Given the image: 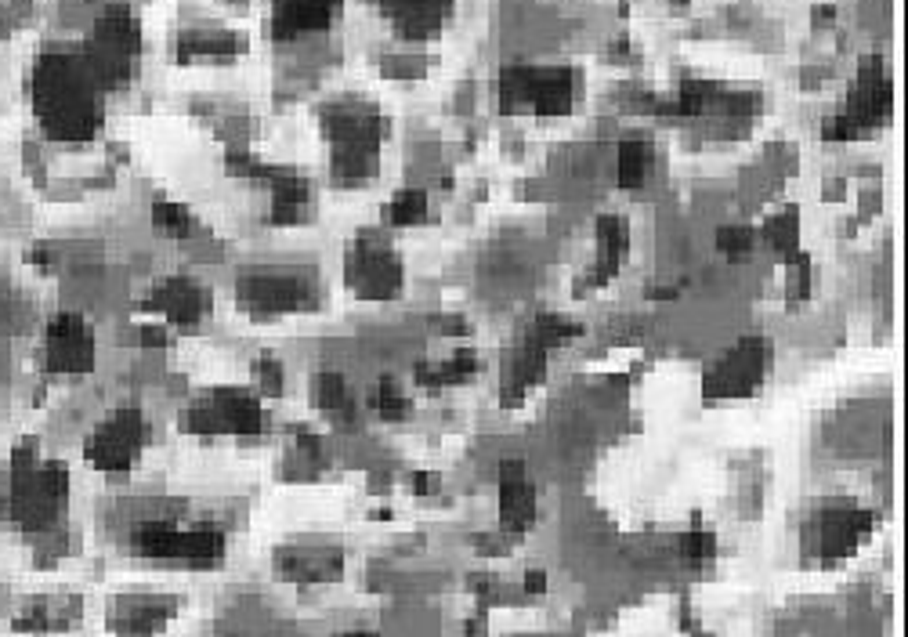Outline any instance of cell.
Segmentation results:
<instances>
[{
	"mask_svg": "<svg viewBox=\"0 0 908 637\" xmlns=\"http://www.w3.org/2000/svg\"><path fill=\"white\" fill-rule=\"evenodd\" d=\"M69 471L58 460H40L37 442L26 438L11 449L8 475L0 485V518L22 533H51L66 511Z\"/></svg>",
	"mask_w": 908,
	"mask_h": 637,
	"instance_id": "6da1fadb",
	"label": "cell"
},
{
	"mask_svg": "<svg viewBox=\"0 0 908 637\" xmlns=\"http://www.w3.org/2000/svg\"><path fill=\"white\" fill-rule=\"evenodd\" d=\"M95 73L87 58L44 55L37 62V109L51 138L87 142L102 124L95 98Z\"/></svg>",
	"mask_w": 908,
	"mask_h": 637,
	"instance_id": "7a4b0ae2",
	"label": "cell"
},
{
	"mask_svg": "<svg viewBox=\"0 0 908 637\" xmlns=\"http://www.w3.org/2000/svg\"><path fill=\"white\" fill-rule=\"evenodd\" d=\"M326 131L337 142L333 149V174L348 185H359V181L373 178L377 171V145L384 124L380 116L366 105L355 102H341L326 109Z\"/></svg>",
	"mask_w": 908,
	"mask_h": 637,
	"instance_id": "3957f363",
	"label": "cell"
},
{
	"mask_svg": "<svg viewBox=\"0 0 908 637\" xmlns=\"http://www.w3.org/2000/svg\"><path fill=\"white\" fill-rule=\"evenodd\" d=\"M134 554L156 561H181V565H218L225 554V536L207 525H178V518H149L131 536Z\"/></svg>",
	"mask_w": 908,
	"mask_h": 637,
	"instance_id": "277c9868",
	"label": "cell"
},
{
	"mask_svg": "<svg viewBox=\"0 0 908 637\" xmlns=\"http://www.w3.org/2000/svg\"><path fill=\"white\" fill-rule=\"evenodd\" d=\"M236 301L246 315L254 319H279V315L308 312L319 301L315 279L290 268H254L239 276Z\"/></svg>",
	"mask_w": 908,
	"mask_h": 637,
	"instance_id": "5b68a950",
	"label": "cell"
},
{
	"mask_svg": "<svg viewBox=\"0 0 908 637\" xmlns=\"http://www.w3.org/2000/svg\"><path fill=\"white\" fill-rule=\"evenodd\" d=\"M181 428L189 435H239L254 438L265 428V409L261 399L243 388H218L207 391L199 402H192L181 413Z\"/></svg>",
	"mask_w": 908,
	"mask_h": 637,
	"instance_id": "8992f818",
	"label": "cell"
},
{
	"mask_svg": "<svg viewBox=\"0 0 908 637\" xmlns=\"http://www.w3.org/2000/svg\"><path fill=\"white\" fill-rule=\"evenodd\" d=\"M344 276H348L351 290L366 301H391V297L402 294L406 268H402L388 239L377 236V232H362L348 250Z\"/></svg>",
	"mask_w": 908,
	"mask_h": 637,
	"instance_id": "52a82bcc",
	"label": "cell"
},
{
	"mask_svg": "<svg viewBox=\"0 0 908 637\" xmlns=\"http://www.w3.org/2000/svg\"><path fill=\"white\" fill-rule=\"evenodd\" d=\"M771 341L767 337H746L738 341L728 355H720L713 362V370L706 373L702 391L706 399L724 402V399H746L764 384L767 370H771Z\"/></svg>",
	"mask_w": 908,
	"mask_h": 637,
	"instance_id": "ba28073f",
	"label": "cell"
},
{
	"mask_svg": "<svg viewBox=\"0 0 908 637\" xmlns=\"http://www.w3.org/2000/svg\"><path fill=\"white\" fill-rule=\"evenodd\" d=\"M145 442H149V424H145L142 409L120 406L87 435L84 457L102 471H127L142 457Z\"/></svg>",
	"mask_w": 908,
	"mask_h": 637,
	"instance_id": "9c48e42d",
	"label": "cell"
},
{
	"mask_svg": "<svg viewBox=\"0 0 908 637\" xmlns=\"http://www.w3.org/2000/svg\"><path fill=\"white\" fill-rule=\"evenodd\" d=\"M890 116V80L883 73L880 58H869L861 66L858 87H854L851 102L836 116L833 127H825V142H854L861 134H869L872 127H880Z\"/></svg>",
	"mask_w": 908,
	"mask_h": 637,
	"instance_id": "30bf717a",
	"label": "cell"
},
{
	"mask_svg": "<svg viewBox=\"0 0 908 637\" xmlns=\"http://www.w3.org/2000/svg\"><path fill=\"white\" fill-rule=\"evenodd\" d=\"M500 95L507 102H525L540 116H561L572 109L576 77L568 69H525L514 66L500 77Z\"/></svg>",
	"mask_w": 908,
	"mask_h": 637,
	"instance_id": "8fae6325",
	"label": "cell"
},
{
	"mask_svg": "<svg viewBox=\"0 0 908 637\" xmlns=\"http://www.w3.org/2000/svg\"><path fill=\"white\" fill-rule=\"evenodd\" d=\"M48 370L55 373H87L95 370V330L84 315L58 312L48 323V344H44Z\"/></svg>",
	"mask_w": 908,
	"mask_h": 637,
	"instance_id": "7c38bea8",
	"label": "cell"
},
{
	"mask_svg": "<svg viewBox=\"0 0 908 637\" xmlns=\"http://www.w3.org/2000/svg\"><path fill=\"white\" fill-rule=\"evenodd\" d=\"M178 612V598L127 594L109 605V630L116 637H156Z\"/></svg>",
	"mask_w": 908,
	"mask_h": 637,
	"instance_id": "4fadbf2b",
	"label": "cell"
},
{
	"mask_svg": "<svg viewBox=\"0 0 908 637\" xmlns=\"http://www.w3.org/2000/svg\"><path fill=\"white\" fill-rule=\"evenodd\" d=\"M207 290L189 276H167L152 286V294L145 297V312L160 315L163 323L174 326H192L203 319L207 312Z\"/></svg>",
	"mask_w": 908,
	"mask_h": 637,
	"instance_id": "5bb4252c",
	"label": "cell"
},
{
	"mask_svg": "<svg viewBox=\"0 0 908 637\" xmlns=\"http://www.w3.org/2000/svg\"><path fill=\"white\" fill-rule=\"evenodd\" d=\"M872 529L869 511H825L807 525V551L814 554H851Z\"/></svg>",
	"mask_w": 908,
	"mask_h": 637,
	"instance_id": "9a60e30c",
	"label": "cell"
},
{
	"mask_svg": "<svg viewBox=\"0 0 908 637\" xmlns=\"http://www.w3.org/2000/svg\"><path fill=\"white\" fill-rule=\"evenodd\" d=\"M337 11H341V0H275L272 37L294 40V37H301V33L326 29Z\"/></svg>",
	"mask_w": 908,
	"mask_h": 637,
	"instance_id": "2e32d148",
	"label": "cell"
},
{
	"mask_svg": "<svg viewBox=\"0 0 908 637\" xmlns=\"http://www.w3.org/2000/svg\"><path fill=\"white\" fill-rule=\"evenodd\" d=\"M500 514L507 533H525L536 525V493H532L525 467L518 460H507L500 467Z\"/></svg>",
	"mask_w": 908,
	"mask_h": 637,
	"instance_id": "e0dca14e",
	"label": "cell"
},
{
	"mask_svg": "<svg viewBox=\"0 0 908 637\" xmlns=\"http://www.w3.org/2000/svg\"><path fill=\"white\" fill-rule=\"evenodd\" d=\"M626 254H630V225H626V218H619V214L597 218V261L587 272V279H583V286H590V290L605 286L623 268Z\"/></svg>",
	"mask_w": 908,
	"mask_h": 637,
	"instance_id": "ac0fdd59",
	"label": "cell"
},
{
	"mask_svg": "<svg viewBox=\"0 0 908 637\" xmlns=\"http://www.w3.org/2000/svg\"><path fill=\"white\" fill-rule=\"evenodd\" d=\"M547 352H550V344H543L540 337L529 330V337H525V341L518 344V352H514L511 373H507V384H503V391H500V399L507 402V406H521L525 395L543 381V373H547Z\"/></svg>",
	"mask_w": 908,
	"mask_h": 637,
	"instance_id": "d6986e66",
	"label": "cell"
},
{
	"mask_svg": "<svg viewBox=\"0 0 908 637\" xmlns=\"http://www.w3.org/2000/svg\"><path fill=\"white\" fill-rule=\"evenodd\" d=\"M80 619V598H33L11 619L19 634H55Z\"/></svg>",
	"mask_w": 908,
	"mask_h": 637,
	"instance_id": "ffe728a7",
	"label": "cell"
},
{
	"mask_svg": "<svg viewBox=\"0 0 908 637\" xmlns=\"http://www.w3.org/2000/svg\"><path fill=\"white\" fill-rule=\"evenodd\" d=\"M384 11L406 37H431L442 26L449 0H384Z\"/></svg>",
	"mask_w": 908,
	"mask_h": 637,
	"instance_id": "44dd1931",
	"label": "cell"
},
{
	"mask_svg": "<svg viewBox=\"0 0 908 637\" xmlns=\"http://www.w3.org/2000/svg\"><path fill=\"white\" fill-rule=\"evenodd\" d=\"M279 569L297 583H322L333 580L341 572V554L337 551H283L279 554Z\"/></svg>",
	"mask_w": 908,
	"mask_h": 637,
	"instance_id": "7402d4cb",
	"label": "cell"
},
{
	"mask_svg": "<svg viewBox=\"0 0 908 637\" xmlns=\"http://www.w3.org/2000/svg\"><path fill=\"white\" fill-rule=\"evenodd\" d=\"M474 373H478V355H474V348H456V352L442 362H420L417 381L424 384V388H445V384L467 381Z\"/></svg>",
	"mask_w": 908,
	"mask_h": 637,
	"instance_id": "603a6c76",
	"label": "cell"
},
{
	"mask_svg": "<svg viewBox=\"0 0 908 637\" xmlns=\"http://www.w3.org/2000/svg\"><path fill=\"white\" fill-rule=\"evenodd\" d=\"M652 171V145L644 142H623L619 145V185L623 189H637L648 181Z\"/></svg>",
	"mask_w": 908,
	"mask_h": 637,
	"instance_id": "cb8c5ba5",
	"label": "cell"
},
{
	"mask_svg": "<svg viewBox=\"0 0 908 637\" xmlns=\"http://www.w3.org/2000/svg\"><path fill=\"white\" fill-rule=\"evenodd\" d=\"M764 243L778 254H796V239H800V214L793 207L778 210L775 218L764 221Z\"/></svg>",
	"mask_w": 908,
	"mask_h": 637,
	"instance_id": "d4e9b609",
	"label": "cell"
},
{
	"mask_svg": "<svg viewBox=\"0 0 908 637\" xmlns=\"http://www.w3.org/2000/svg\"><path fill=\"white\" fill-rule=\"evenodd\" d=\"M312 402L326 413H348L351 409V391L344 384L341 373H319L312 384Z\"/></svg>",
	"mask_w": 908,
	"mask_h": 637,
	"instance_id": "484cf974",
	"label": "cell"
},
{
	"mask_svg": "<svg viewBox=\"0 0 908 637\" xmlns=\"http://www.w3.org/2000/svg\"><path fill=\"white\" fill-rule=\"evenodd\" d=\"M427 218V196L420 189H402L391 196L388 203V221L391 225H417Z\"/></svg>",
	"mask_w": 908,
	"mask_h": 637,
	"instance_id": "4316f807",
	"label": "cell"
},
{
	"mask_svg": "<svg viewBox=\"0 0 908 637\" xmlns=\"http://www.w3.org/2000/svg\"><path fill=\"white\" fill-rule=\"evenodd\" d=\"M152 221H156V229L167 232V236H189L192 232V214L181 207V203H171V200L152 203Z\"/></svg>",
	"mask_w": 908,
	"mask_h": 637,
	"instance_id": "83f0119b",
	"label": "cell"
},
{
	"mask_svg": "<svg viewBox=\"0 0 908 637\" xmlns=\"http://www.w3.org/2000/svg\"><path fill=\"white\" fill-rule=\"evenodd\" d=\"M369 406L377 409L380 417H388V420H398V417H406V413H409V399L402 395V391H398L395 381H380L377 391H373V399H369Z\"/></svg>",
	"mask_w": 908,
	"mask_h": 637,
	"instance_id": "f1b7e54d",
	"label": "cell"
},
{
	"mask_svg": "<svg viewBox=\"0 0 908 637\" xmlns=\"http://www.w3.org/2000/svg\"><path fill=\"white\" fill-rule=\"evenodd\" d=\"M239 44L232 37H192V40H181V58H192V55H236Z\"/></svg>",
	"mask_w": 908,
	"mask_h": 637,
	"instance_id": "f546056e",
	"label": "cell"
},
{
	"mask_svg": "<svg viewBox=\"0 0 908 637\" xmlns=\"http://www.w3.org/2000/svg\"><path fill=\"white\" fill-rule=\"evenodd\" d=\"M753 239H757V232L746 229V225H735V229L728 225V229L717 232V247L728 257H746L753 250Z\"/></svg>",
	"mask_w": 908,
	"mask_h": 637,
	"instance_id": "4dcf8cb0",
	"label": "cell"
},
{
	"mask_svg": "<svg viewBox=\"0 0 908 637\" xmlns=\"http://www.w3.org/2000/svg\"><path fill=\"white\" fill-rule=\"evenodd\" d=\"M254 377L257 384H261V391L265 395H283L286 381H283V362L272 359V355H261V359L254 362Z\"/></svg>",
	"mask_w": 908,
	"mask_h": 637,
	"instance_id": "1f68e13d",
	"label": "cell"
},
{
	"mask_svg": "<svg viewBox=\"0 0 908 637\" xmlns=\"http://www.w3.org/2000/svg\"><path fill=\"white\" fill-rule=\"evenodd\" d=\"M789 297H807L811 290V257L807 254H789Z\"/></svg>",
	"mask_w": 908,
	"mask_h": 637,
	"instance_id": "d6a6232c",
	"label": "cell"
},
{
	"mask_svg": "<svg viewBox=\"0 0 908 637\" xmlns=\"http://www.w3.org/2000/svg\"><path fill=\"white\" fill-rule=\"evenodd\" d=\"M681 551L688 554V558H695V561L710 558V554H713V536L702 533V529H695V533H688L681 540Z\"/></svg>",
	"mask_w": 908,
	"mask_h": 637,
	"instance_id": "836d02e7",
	"label": "cell"
},
{
	"mask_svg": "<svg viewBox=\"0 0 908 637\" xmlns=\"http://www.w3.org/2000/svg\"><path fill=\"white\" fill-rule=\"evenodd\" d=\"M525 587H529V590H536V594H540V590L547 587V583H543V572H529V576H525Z\"/></svg>",
	"mask_w": 908,
	"mask_h": 637,
	"instance_id": "e575fe53",
	"label": "cell"
},
{
	"mask_svg": "<svg viewBox=\"0 0 908 637\" xmlns=\"http://www.w3.org/2000/svg\"><path fill=\"white\" fill-rule=\"evenodd\" d=\"M344 637H377V634H366V630H362V634H344Z\"/></svg>",
	"mask_w": 908,
	"mask_h": 637,
	"instance_id": "d590c367",
	"label": "cell"
},
{
	"mask_svg": "<svg viewBox=\"0 0 908 637\" xmlns=\"http://www.w3.org/2000/svg\"><path fill=\"white\" fill-rule=\"evenodd\" d=\"M677 4H688V0H677Z\"/></svg>",
	"mask_w": 908,
	"mask_h": 637,
	"instance_id": "8d00e7d4",
	"label": "cell"
}]
</instances>
